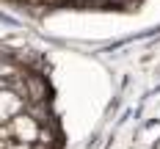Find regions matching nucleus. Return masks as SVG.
Listing matches in <instances>:
<instances>
[{
    "label": "nucleus",
    "mask_w": 160,
    "mask_h": 149,
    "mask_svg": "<svg viewBox=\"0 0 160 149\" xmlns=\"http://www.w3.org/2000/svg\"><path fill=\"white\" fill-rule=\"evenodd\" d=\"M61 144L42 64L0 47V149H61Z\"/></svg>",
    "instance_id": "1"
}]
</instances>
